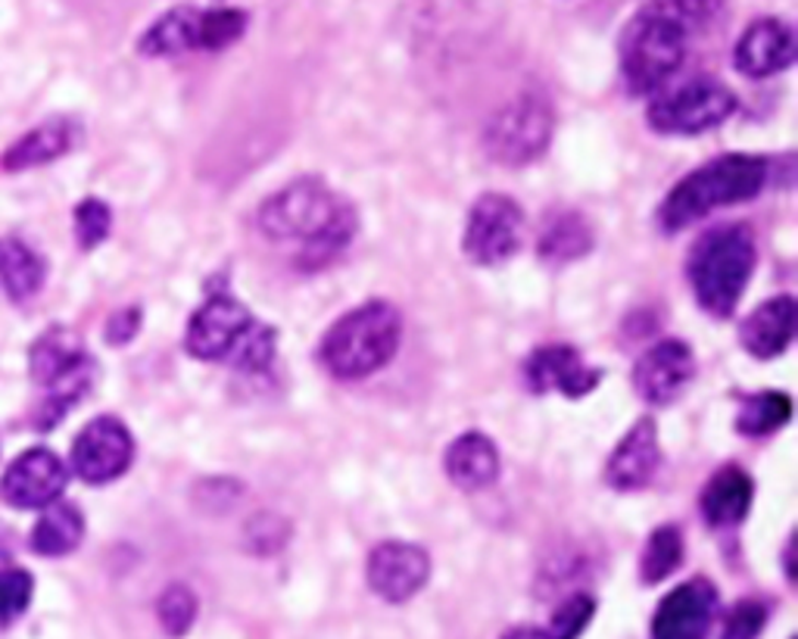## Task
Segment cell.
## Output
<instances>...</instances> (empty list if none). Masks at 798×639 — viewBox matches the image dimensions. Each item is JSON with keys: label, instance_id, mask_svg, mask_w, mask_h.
Here are the masks:
<instances>
[{"label": "cell", "instance_id": "cell-9", "mask_svg": "<svg viewBox=\"0 0 798 639\" xmlns=\"http://www.w3.org/2000/svg\"><path fill=\"white\" fill-rule=\"evenodd\" d=\"M525 240L521 206L505 193H481L465 222V256L478 265H503Z\"/></svg>", "mask_w": 798, "mask_h": 639}, {"label": "cell", "instance_id": "cell-35", "mask_svg": "<svg viewBox=\"0 0 798 639\" xmlns=\"http://www.w3.org/2000/svg\"><path fill=\"white\" fill-rule=\"evenodd\" d=\"M764 624H767V608L758 599H742L724 618L720 639H758L761 630H764Z\"/></svg>", "mask_w": 798, "mask_h": 639}, {"label": "cell", "instance_id": "cell-4", "mask_svg": "<svg viewBox=\"0 0 798 639\" xmlns=\"http://www.w3.org/2000/svg\"><path fill=\"white\" fill-rule=\"evenodd\" d=\"M274 331L259 324L250 312L228 294L210 297L188 324L185 346L193 359L232 363L244 371H262L272 365Z\"/></svg>", "mask_w": 798, "mask_h": 639}, {"label": "cell", "instance_id": "cell-1", "mask_svg": "<svg viewBox=\"0 0 798 639\" xmlns=\"http://www.w3.org/2000/svg\"><path fill=\"white\" fill-rule=\"evenodd\" d=\"M724 0H646L621 32V72L633 94L661 87L686 60L693 35L712 28Z\"/></svg>", "mask_w": 798, "mask_h": 639}, {"label": "cell", "instance_id": "cell-14", "mask_svg": "<svg viewBox=\"0 0 798 639\" xmlns=\"http://www.w3.org/2000/svg\"><path fill=\"white\" fill-rule=\"evenodd\" d=\"M695 378L693 350L683 341H661L639 356L633 387L649 405H671Z\"/></svg>", "mask_w": 798, "mask_h": 639}, {"label": "cell", "instance_id": "cell-10", "mask_svg": "<svg viewBox=\"0 0 798 639\" xmlns=\"http://www.w3.org/2000/svg\"><path fill=\"white\" fill-rule=\"evenodd\" d=\"M72 471L91 487L113 484L122 477L134 462V440L126 422L116 415H97L94 422L82 427V434L72 440Z\"/></svg>", "mask_w": 798, "mask_h": 639}, {"label": "cell", "instance_id": "cell-3", "mask_svg": "<svg viewBox=\"0 0 798 639\" xmlns=\"http://www.w3.org/2000/svg\"><path fill=\"white\" fill-rule=\"evenodd\" d=\"M767 185V159L752 156V153H727L705 163L702 169L690 171L677 188H673L665 203L658 222L665 232H680L693 225L720 206L742 203L761 193Z\"/></svg>", "mask_w": 798, "mask_h": 639}, {"label": "cell", "instance_id": "cell-29", "mask_svg": "<svg viewBox=\"0 0 798 639\" xmlns=\"http://www.w3.org/2000/svg\"><path fill=\"white\" fill-rule=\"evenodd\" d=\"M683 565V536L673 524H665L652 533L643 546L639 558V577L643 583H661Z\"/></svg>", "mask_w": 798, "mask_h": 639}, {"label": "cell", "instance_id": "cell-17", "mask_svg": "<svg viewBox=\"0 0 798 639\" xmlns=\"http://www.w3.org/2000/svg\"><path fill=\"white\" fill-rule=\"evenodd\" d=\"M661 465V447H658V427L652 418H639L627 430V437L614 447L606 465V481L614 490H643L649 487L655 471Z\"/></svg>", "mask_w": 798, "mask_h": 639}, {"label": "cell", "instance_id": "cell-32", "mask_svg": "<svg viewBox=\"0 0 798 639\" xmlns=\"http://www.w3.org/2000/svg\"><path fill=\"white\" fill-rule=\"evenodd\" d=\"M596 615V599L589 593H574L567 596L549 618L547 637L549 639H577L589 627V620Z\"/></svg>", "mask_w": 798, "mask_h": 639}, {"label": "cell", "instance_id": "cell-28", "mask_svg": "<svg viewBox=\"0 0 798 639\" xmlns=\"http://www.w3.org/2000/svg\"><path fill=\"white\" fill-rule=\"evenodd\" d=\"M94 375H97L94 359H87V363L79 365L75 371H69L66 378H60L57 383H50V387H47L50 393H47V400H44L42 409H38V415H35L38 427H42V430H50V427L60 425L66 415L75 409V403L91 390Z\"/></svg>", "mask_w": 798, "mask_h": 639}, {"label": "cell", "instance_id": "cell-30", "mask_svg": "<svg viewBox=\"0 0 798 639\" xmlns=\"http://www.w3.org/2000/svg\"><path fill=\"white\" fill-rule=\"evenodd\" d=\"M247 32V13L234 7L203 10L200 16V50H225Z\"/></svg>", "mask_w": 798, "mask_h": 639}, {"label": "cell", "instance_id": "cell-15", "mask_svg": "<svg viewBox=\"0 0 798 639\" xmlns=\"http://www.w3.org/2000/svg\"><path fill=\"white\" fill-rule=\"evenodd\" d=\"M796 60V35L783 20H755L736 42L734 63L746 79H771Z\"/></svg>", "mask_w": 798, "mask_h": 639}, {"label": "cell", "instance_id": "cell-22", "mask_svg": "<svg viewBox=\"0 0 798 639\" xmlns=\"http://www.w3.org/2000/svg\"><path fill=\"white\" fill-rule=\"evenodd\" d=\"M752 496H755L752 477L736 465H727V469L717 471L702 493V514L715 528H730L749 514Z\"/></svg>", "mask_w": 798, "mask_h": 639}, {"label": "cell", "instance_id": "cell-13", "mask_svg": "<svg viewBox=\"0 0 798 639\" xmlns=\"http://www.w3.org/2000/svg\"><path fill=\"white\" fill-rule=\"evenodd\" d=\"M368 587L378 593L384 602H409L419 593L431 577V558L421 546L387 540L372 549L368 565H365Z\"/></svg>", "mask_w": 798, "mask_h": 639}, {"label": "cell", "instance_id": "cell-18", "mask_svg": "<svg viewBox=\"0 0 798 639\" xmlns=\"http://www.w3.org/2000/svg\"><path fill=\"white\" fill-rule=\"evenodd\" d=\"M75 134H79V128H75L72 119L54 116V119H47L42 126L28 128L16 144L3 150L0 169L28 171L47 166V163H57L60 156H66L69 150L75 147Z\"/></svg>", "mask_w": 798, "mask_h": 639}, {"label": "cell", "instance_id": "cell-12", "mask_svg": "<svg viewBox=\"0 0 798 639\" xmlns=\"http://www.w3.org/2000/svg\"><path fill=\"white\" fill-rule=\"evenodd\" d=\"M717 612V590L712 580L695 577L673 587L652 618V639H705Z\"/></svg>", "mask_w": 798, "mask_h": 639}, {"label": "cell", "instance_id": "cell-26", "mask_svg": "<svg viewBox=\"0 0 798 639\" xmlns=\"http://www.w3.org/2000/svg\"><path fill=\"white\" fill-rule=\"evenodd\" d=\"M589 250H592V228L587 225V218L577 213L555 215L540 237V256H543V262H552V265L574 262V259L587 256Z\"/></svg>", "mask_w": 798, "mask_h": 639}, {"label": "cell", "instance_id": "cell-7", "mask_svg": "<svg viewBox=\"0 0 798 639\" xmlns=\"http://www.w3.org/2000/svg\"><path fill=\"white\" fill-rule=\"evenodd\" d=\"M552 141V107L537 94H521L500 107L483 128V150L503 166H527Z\"/></svg>", "mask_w": 798, "mask_h": 639}, {"label": "cell", "instance_id": "cell-8", "mask_svg": "<svg viewBox=\"0 0 798 639\" xmlns=\"http://www.w3.org/2000/svg\"><path fill=\"white\" fill-rule=\"evenodd\" d=\"M736 97L727 85H720L715 79H693L686 85L673 87L668 94H661L646 113L649 126L658 134H705L720 122H727L734 116Z\"/></svg>", "mask_w": 798, "mask_h": 639}, {"label": "cell", "instance_id": "cell-2", "mask_svg": "<svg viewBox=\"0 0 798 639\" xmlns=\"http://www.w3.org/2000/svg\"><path fill=\"white\" fill-rule=\"evenodd\" d=\"M259 228L272 240H300V265L318 269L340 256L356 237V213L318 178H303L269 197L259 210Z\"/></svg>", "mask_w": 798, "mask_h": 639}, {"label": "cell", "instance_id": "cell-37", "mask_svg": "<svg viewBox=\"0 0 798 639\" xmlns=\"http://www.w3.org/2000/svg\"><path fill=\"white\" fill-rule=\"evenodd\" d=\"M505 639H549L547 630H540V627H518V630H512Z\"/></svg>", "mask_w": 798, "mask_h": 639}, {"label": "cell", "instance_id": "cell-11", "mask_svg": "<svg viewBox=\"0 0 798 639\" xmlns=\"http://www.w3.org/2000/svg\"><path fill=\"white\" fill-rule=\"evenodd\" d=\"M69 487V469L66 462L47 447L25 449L13 459V465L3 471L0 481V499L10 509L42 511L50 502L63 499Z\"/></svg>", "mask_w": 798, "mask_h": 639}, {"label": "cell", "instance_id": "cell-20", "mask_svg": "<svg viewBox=\"0 0 798 639\" xmlns=\"http://www.w3.org/2000/svg\"><path fill=\"white\" fill-rule=\"evenodd\" d=\"M796 334V299L774 297L761 303L739 328V341L755 359H777Z\"/></svg>", "mask_w": 798, "mask_h": 639}, {"label": "cell", "instance_id": "cell-16", "mask_svg": "<svg viewBox=\"0 0 798 639\" xmlns=\"http://www.w3.org/2000/svg\"><path fill=\"white\" fill-rule=\"evenodd\" d=\"M602 378L599 368H589L580 353L567 343H552L540 346L527 356L525 381L533 393H549L559 390L565 397H584Z\"/></svg>", "mask_w": 798, "mask_h": 639}, {"label": "cell", "instance_id": "cell-34", "mask_svg": "<svg viewBox=\"0 0 798 639\" xmlns=\"http://www.w3.org/2000/svg\"><path fill=\"white\" fill-rule=\"evenodd\" d=\"M113 228V213L104 200L97 197H84L82 203L75 206V237H79V247L82 250H94L101 247Z\"/></svg>", "mask_w": 798, "mask_h": 639}, {"label": "cell", "instance_id": "cell-25", "mask_svg": "<svg viewBox=\"0 0 798 639\" xmlns=\"http://www.w3.org/2000/svg\"><path fill=\"white\" fill-rule=\"evenodd\" d=\"M200 16L203 10L197 7L168 10L141 35L138 50L144 57H178L188 50H200Z\"/></svg>", "mask_w": 798, "mask_h": 639}, {"label": "cell", "instance_id": "cell-19", "mask_svg": "<svg viewBox=\"0 0 798 639\" xmlns=\"http://www.w3.org/2000/svg\"><path fill=\"white\" fill-rule=\"evenodd\" d=\"M443 469L459 490H486L500 477V449L481 430H468L446 447Z\"/></svg>", "mask_w": 798, "mask_h": 639}, {"label": "cell", "instance_id": "cell-6", "mask_svg": "<svg viewBox=\"0 0 798 639\" xmlns=\"http://www.w3.org/2000/svg\"><path fill=\"white\" fill-rule=\"evenodd\" d=\"M755 237L746 225H724L699 237L686 262L699 306L717 319L734 316L755 269Z\"/></svg>", "mask_w": 798, "mask_h": 639}, {"label": "cell", "instance_id": "cell-23", "mask_svg": "<svg viewBox=\"0 0 798 639\" xmlns=\"http://www.w3.org/2000/svg\"><path fill=\"white\" fill-rule=\"evenodd\" d=\"M84 540V514L75 502L57 499L47 509H42V518L35 521L28 546L32 553L44 555V558H63V555L75 553Z\"/></svg>", "mask_w": 798, "mask_h": 639}, {"label": "cell", "instance_id": "cell-27", "mask_svg": "<svg viewBox=\"0 0 798 639\" xmlns=\"http://www.w3.org/2000/svg\"><path fill=\"white\" fill-rule=\"evenodd\" d=\"M789 418H793V400L779 390H764L742 403L736 415V430L746 437H767L777 434Z\"/></svg>", "mask_w": 798, "mask_h": 639}, {"label": "cell", "instance_id": "cell-21", "mask_svg": "<svg viewBox=\"0 0 798 639\" xmlns=\"http://www.w3.org/2000/svg\"><path fill=\"white\" fill-rule=\"evenodd\" d=\"M87 350L79 341V334H72L69 328H47L38 341L28 346V375L32 381L50 387L60 378H66L69 371H75L79 365L87 363Z\"/></svg>", "mask_w": 798, "mask_h": 639}, {"label": "cell", "instance_id": "cell-31", "mask_svg": "<svg viewBox=\"0 0 798 639\" xmlns=\"http://www.w3.org/2000/svg\"><path fill=\"white\" fill-rule=\"evenodd\" d=\"M156 615L168 637H185L197 620V596L185 583H172L156 602Z\"/></svg>", "mask_w": 798, "mask_h": 639}, {"label": "cell", "instance_id": "cell-33", "mask_svg": "<svg viewBox=\"0 0 798 639\" xmlns=\"http://www.w3.org/2000/svg\"><path fill=\"white\" fill-rule=\"evenodd\" d=\"M35 593V580L25 568H0V627L25 615Z\"/></svg>", "mask_w": 798, "mask_h": 639}, {"label": "cell", "instance_id": "cell-5", "mask_svg": "<svg viewBox=\"0 0 798 639\" xmlns=\"http://www.w3.org/2000/svg\"><path fill=\"white\" fill-rule=\"evenodd\" d=\"M399 341H402L399 312L384 299H372L340 316L328 328L325 341L318 346V359L340 381H359L390 363L397 356Z\"/></svg>", "mask_w": 798, "mask_h": 639}, {"label": "cell", "instance_id": "cell-36", "mask_svg": "<svg viewBox=\"0 0 798 639\" xmlns=\"http://www.w3.org/2000/svg\"><path fill=\"white\" fill-rule=\"evenodd\" d=\"M141 328V309L138 306H126L119 312H113L109 321H106V343L119 346V343H128Z\"/></svg>", "mask_w": 798, "mask_h": 639}, {"label": "cell", "instance_id": "cell-24", "mask_svg": "<svg viewBox=\"0 0 798 639\" xmlns=\"http://www.w3.org/2000/svg\"><path fill=\"white\" fill-rule=\"evenodd\" d=\"M47 262L22 237H0V291L13 303H28L42 294Z\"/></svg>", "mask_w": 798, "mask_h": 639}]
</instances>
